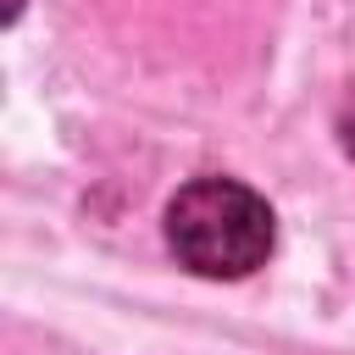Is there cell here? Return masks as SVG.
<instances>
[{
    "instance_id": "obj_1",
    "label": "cell",
    "mask_w": 355,
    "mask_h": 355,
    "mask_svg": "<svg viewBox=\"0 0 355 355\" xmlns=\"http://www.w3.org/2000/svg\"><path fill=\"white\" fill-rule=\"evenodd\" d=\"M272 205L239 178H194L166 205V244L200 277H250L272 255Z\"/></svg>"
},
{
    "instance_id": "obj_2",
    "label": "cell",
    "mask_w": 355,
    "mask_h": 355,
    "mask_svg": "<svg viewBox=\"0 0 355 355\" xmlns=\"http://www.w3.org/2000/svg\"><path fill=\"white\" fill-rule=\"evenodd\" d=\"M338 139H344V150H349V161H355V89H349V100H344V111H338Z\"/></svg>"
}]
</instances>
